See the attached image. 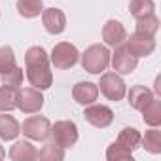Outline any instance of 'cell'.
I'll list each match as a JSON object with an SVG mask.
<instances>
[{"label": "cell", "mask_w": 161, "mask_h": 161, "mask_svg": "<svg viewBox=\"0 0 161 161\" xmlns=\"http://www.w3.org/2000/svg\"><path fill=\"white\" fill-rule=\"evenodd\" d=\"M38 159H42V161H61V159H64V150L61 146L53 144V142H47L38 152Z\"/></svg>", "instance_id": "cb8c5ba5"}, {"label": "cell", "mask_w": 161, "mask_h": 161, "mask_svg": "<svg viewBox=\"0 0 161 161\" xmlns=\"http://www.w3.org/2000/svg\"><path fill=\"white\" fill-rule=\"evenodd\" d=\"M155 10L153 0H131L129 2V12L135 19H142L146 15H152Z\"/></svg>", "instance_id": "7402d4cb"}, {"label": "cell", "mask_w": 161, "mask_h": 161, "mask_svg": "<svg viewBox=\"0 0 161 161\" xmlns=\"http://www.w3.org/2000/svg\"><path fill=\"white\" fill-rule=\"evenodd\" d=\"M140 112H142V119H144L146 125H150V127H159L161 125V101L159 99L153 97Z\"/></svg>", "instance_id": "e0dca14e"}, {"label": "cell", "mask_w": 161, "mask_h": 161, "mask_svg": "<svg viewBox=\"0 0 161 161\" xmlns=\"http://www.w3.org/2000/svg\"><path fill=\"white\" fill-rule=\"evenodd\" d=\"M15 66L17 64H15L14 49L10 46H2V47H0V74H6V72H10Z\"/></svg>", "instance_id": "484cf974"}, {"label": "cell", "mask_w": 161, "mask_h": 161, "mask_svg": "<svg viewBox=\"0 0 161 161\" xmlns=\"http://www.w3.org/2000/svg\"><path fill=\"white\" fill-rule=\"evenodd\" d=\"M19 133H21V125L14 116H10L6 112L0 114V138L2 140H15Z\"/></svg>", "instance_id": "9a60e30c"}, {"label": "cell", "mask_w": 161, "mask_h": 161, "mask_svg": "<svg viewBox=\"0 0 161 161\" xmlns=\"http://www.w3.org/2000/svg\"><path fill=\"white\" fill-rule=\"evenodd\" d=\"M10 157L14 161H32L38 159V150L29 140H19L10 148Z\"/></svg>", "instance_id": "5bb4252c"}, {"label": "cell", "mask_w": 161, "mask_h": 161, "mask_svg": "<svg viewBox=\"0 0 161 161\" xmlns=\"http://www.w3.org/2000/svg\"><path fill=\"white\" fill-rule=\"evenodd\" d=\"M49 136H51V142L61 146L63 150L74 146L78 142V125L70 119H61V121H55L51 125V131H49Z\"/></svg>", "instance_id": "277c9868"}, {"label": "cell", "mask_w": 161, "mask_h": 161, "mask_svg": "<svg viewBox=\"0 0 161 161\" xmlns=\"http://www.w3.org/2000/svg\"><path fill=\"white\" fill-rule=\"evenodd\" d=\"M110 63L118 74H131L138 64V57L129 53L125 44H121V46H116L114 53H110Z\"/></svg>", "instance_id": "ba28073f"}, {"label": "cell", "mask_w": 161, "mask_h": 161, "mask_svg": "<svg viewBox=\"0 0 161 161\" xmlns=\"http://www.w3.org/2000/svg\"><path fill=\"white\" fill-rule=\"evenodd\" d=\"M0 80H2L4 86H12V87H17L19 89L21 84H23V80H25V72H23V68L15 66V68H12L6 74H0Z\"/></svg>", "instance_id": "4316f807"}, {"label": "cell", "mask_w": 161, "mask_h": 161, "mask_svg": "<svg viewBox=\"0 0 161 161\" xmlns=\"http://www.w3.org/2000/svg\"><path fill=\"white\" fill-rule=\"evenodd\" d=\"M78 59H80V51L70 42H59V44H55V47L51 49V55H49V63L57 70H68V68H72L78 63Z\"/></svg>", "instance_id": "3957f363"}, {"label": "cell", "mask_w": 161, "mask_h": 161, "mask_svg": "<svg viewBox=\"0 0 161 161\" xmlns=\"http://www.w3.org/2000/svg\"><path fill=\"white\" fill-rule=\"evenodd\" d=\"M153 91H155L157 97L161 95V80H159V78H155V87H153Z\"/></svg>", "instance_id": "83f0119b"}, {"label": "cell", "mask_w": 161, "mask_h": 161, "mask_svg": "<svg viewBox=\"0 0 161 161\" xmlns=\"http://www.w3.org/2000/svg\"><path fill=\"white\" fill-rule=\"evenodd\" d=\"M110 64V51L106 46L93 44L82 53V68L89 74H103Z\"/></svg>", "instance_id": "7a4b0ae2"}, {"label": "cell", "mask_w": 161, "mask_h": 161, "mask_svg": "<svg viewBox=\"0 0 161 161\" xmlns=\"http://www.w3.org/2000/svg\"><path fill=\"white\" fill-rule=\"evenodd\" d=\"M17 87L12 86H0V112H12L17 108Z\"/></svg>", "instance_id": "ac0fdd59"}, {"label": "cell", "mask_w": 161, "mask_h": 161, "mask_svg": "<svg viewBox=\"0 0 161 161\" xmlns=\"http://www.w3.org/2000/svg\"><path fill=\"white\" fill-rule=\"evenodd\" d=\"M84 118L87 123H91L93 127H99V129H106L112 121H114V112L112 108L104 106V104H87L86 110H84Z\"/></svg>", "instance_id": "9c48e42d"}, {"label": "cell", "mask_w": 161, "mask_h": 161, "mask_svg": "<svg viewBox=\"0 0 161 161\" xmlns=\"http://www.w3.org/2000/svg\"><path fill=\"white\" fill-rule=\"evenodd\" d=\"M125 38H127V31H125V27L119 21L110 19V21L104 23V27H103V40H104L106 46H110V47L121 46L125 42Z\"/></svg>", "instance_id": "7c38bea8"}, {"label": "cell", "mask_w": 161, "mask_h": 161, "mask_svg": "<svg viewBox=\"0 0 161 161\" xmlns=\"http://www.w3.org/2000/svg\"><path fill=\"white\" fill-rule=\"evenodd\" d=\"M25 74L29 84L40 91L49 89L53 84V74L49 66V55L42 46H32L25 53Z\"/></svg>", "instance_id": "6da1fadb"}, {"label": "cell", "mask_w": 161, "mask_h": 161, "mask_svg": "<svg viewBox=\"0 0 161 161\" xmlns=\"http://www.w3.org/2000/svg\"><path fill=\"white\" fill-rule=\"evenodd\" d=\"M159 31V19L152 14V15H146L142 19H136V25H135V32H140V34H148V36H155Z\"/></svg>", "instance_id": "603a6c76"}, {"label": "cell", "mask_w": 161, "mask_h": 161, "mask_svg": "<svg viewBox=\"0 0 161 161\" xmlns=\"http://www.w3.org/2000/svg\"><path fill=\"white\" fill-rule=\"evenodd\" d=\"M97 87L101 89V93L108 99V101H121L127 93V86L125 82L118 76V72H104L101 76V82L97 84Z\"/></svg>", "instance_id": "5b68a950"}, {"label": "cell", "mask_w": 161, "mask_h": 161, "mask_svg": "<svg viewBox=\"0 0 161 161\" xmlns=\"http://www.w3.org/2000/svg\"><path fill=\"white\" fill-rule=\"evenodd\" d=\"M42 10H44L42 0H17V12L25 19L38 17L42 14Z\"/></svg>", "instance_id": "ffe728a7"}, {"label": "cell", "mask_w": 161, "mask_h": 161, "mask_svg": "<svg viewBox=\"0 0 161 161\" xmlns=\"http://www.w3.org/2000/svg\"><path fill=\"white\" fill-rule=\"evenodd\" d=\"M106 159L108 161H127V159H131L133 161V152L123 148L118 142H112L106 150Z\"/></svg>", "instance_id": "d4e9b609"}, {"label": "cell", "mask_w": 161, "mask_h": 161, "mask_svg": "<svg viewBox=\"0 0 161 161\" xmlns=\"http://www.w3.org/2000/svg\"><path fill=\"white\" fill-rule=\"evenodd\" d=\"M72 97L78 104H82V106H87L91 103L97 101L99 97V87L97 84L93 82H78L74 87H72Z\"/></svg>", "instance_id": "4fadbf2b"}, {"label": "cell", "mask_w": 161, "mask_h": 161, "mask_svg": "<svg viewBox=\"0 0 161 161\" xmlns=\"http://www.w3.org/2000/svg\"><path fill=\"white\" fill-rule=\"evenodd\" d=\"M140 136H142V135H140L135 127H125V129H121V131H119V135H118L116 142H118V144H121L123 148H127V150L135 152L136 148H140Z\"/></svg>", "instance_id": "d6986e66"}, {"label": "cell", "mask_w": 161, "mask_h": 161, "mask_svg": "<svg viewBox=\"0 0 161 161\" xmlns=\"http://www.w3.org/2000/svg\"><path fill=\"white\" fill-rule=\"evenodd\" d=\"M123 44L129 49V53H133L135 57H148L155 51V38L140 32L131 34V38H125Z\"/></svg>", "instance_id": "30bf717a"}, {"label": "cell", "mask_w": 161, "mask_h": 161, "mask_svg": "<svg viewBox=\"0 0 161 161\" xmlns=\"http://www.w3.org/2000/svg\"><path fill=\"white\" fill-rule=\"evenodd\" d=\"M42 23H44V29L55 36L66 29V15L59 8H44L42 10Z\"/></svg>", "instance_id": "8fae6325"}, {"label": "cell", "mask_w": 161, "mask_h": 161, "mask_svg": "<svg viewBox=\"0 0 161 161\" xmlns=\"http://www.w3.org/2000/svg\"><path fill=\"white\" fill-rule=\"evenodd\" d=\"M44 106V95L40 89L36 87H25L21 89L19 87V93H17V108L23 112V114H36L40 112Z\"/></svg>", "instance_id": "8992f818"}, {"label": "cell", "mask_w": 161, "mask_h": 161, "mask_svg": "<svg viewBox=\"0 0 161 161\" xmlns=\"http://www.w3.org/2000/svg\"><path fill=\"white\" fill-rule=\"evenodd\" d=\"M4 157H6V150H4V148H2V146H0V161H2V159H4Z\"/></svg>", "instance_id": "f1b7e54d"}, {"label": "cell", "mask_w": 161, "mask_h": 161, "mask_svg": "<svg viewBox=\"0 0 161 161\" xmlns=\"http://www.w3.org/2000/svg\"><path fill=\"white\" fill-rule=\"evenodd\" d=\"M49 131H51V123L44 116H31L21 125V133L31 140H46L49 136Z\"/></svg>", "instance_id": "52a82bcc"}, {"label": "cell", "mask_w": 161, "mask_h": 161, "mask_svg": "<svg viewBox=\"0 0 161 161\" xmlns=\"http://www.w3.org/2000/svg\"><path fill=\"white\" fill-rule=\"evenodd\" d=\"M127 97H129V104H131L135 110L140 112V110L153 99V93H152V89H148L146 86H133Z\"/></svg>", "instance_id": "2e32d148"}, {"label": "cell", "mask_w": 161, "mask_h": 161, "mask_svg": "<svg viewBox=\"0 0 161 161\" xmlns=\"http://www.w3.org/2000/svg\"><path fill=\"white\" fill-rule=\"evenodd\" d=\"M140 144L150 153H161V131L157 127H152L144 136H140Z\"/></svg>", "instance_id": "44dd1931"}]
</instances>
